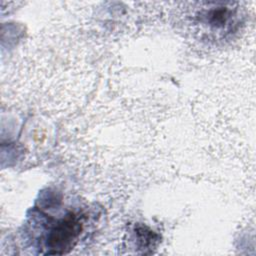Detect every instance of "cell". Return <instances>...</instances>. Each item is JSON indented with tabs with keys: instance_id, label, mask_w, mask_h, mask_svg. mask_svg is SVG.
<instances>
[{
	"instance_id": "6da1fadb",
	"label": "cell",
	"mask_w": 256,
	"mask_h": 256,
	"mask_svg": "<svg viewBox=\"0 0 256 256\" xmlns=\"http://www.w3.org/2000/svg\"><path fill=\"white\" fill-rule=\"evenodd\" d=\"M80 231V225L73 217H68L59 223L49 236L50 249H54L53 254L63 253L65 249L72 245Z\"/></svg>"
}]
</instances>
